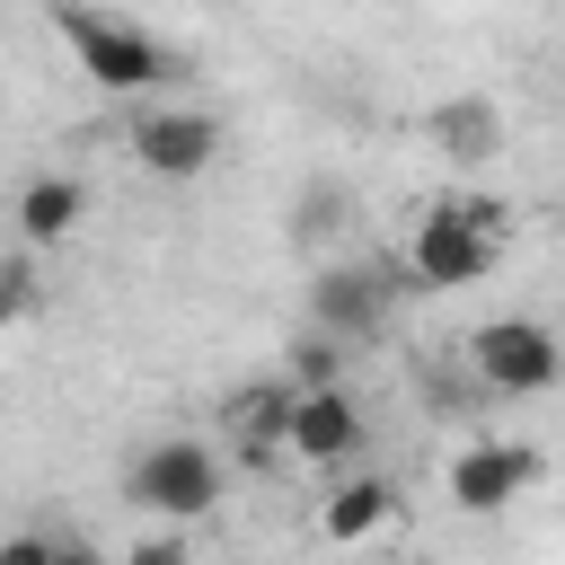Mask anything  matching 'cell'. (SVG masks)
<instances>
[{"mask_svg":"<svg viewBox=\"0 0 565 565\" xmlns=\"http://www.w3.org/2000/svg\"><path fill=\"white\" fill-rule=\"evenodd\" d=\"M124 565H194V556H185V539H132Z\"/></svg>","mask_w":565,"mask_h":565,"instance_id":"cell-15","label":"cell"},{"mask_svg":"<svg viewBox=\"0 0 565 565\" xmlns=\"http://www.w3.org/2000/svg\"><path fill=\"white\" fill-rule=\"evenodd\" d=\"M53 26H62V44L79 53V71H88L106 97H141V88L177 79V53H168L159 35H141V26H115V18H97V9H79V0H53Z\"/></svg>","mask_w":565,"mask_h":565,"instance_id":"cell-1","label":"cell"},{"mask_svg":"<svg viewBox=\"0 0 565 565\" xmlns=\"http://www.w3.org/2000/svg\"><path fill=\"white\" fill-rule=\"evenodd\" d=\"M221 424H230V433H247L256 450H274V441H282V424H291V388H282V380H265V388H238V397L221 406Z\"/></svg>","mask_w":565,"mask_h":565,"instance_id":"cell-11","label":"cell"},{"mask_svg":"<svg viewBox=\"0 0 565 565\" xmlns=\"http://www.w3.org/2000/svg\"><path fill=\"white\" fill-rule=\"evenodd\" d=\"M335 371H344V344L309 327V335L291 344V388H335Z\"/></svg>","mask_w":565,"mask_h":565,"instance_id":"cell-13","label":"cell"},{"mask_svg":"<svg viewBox=\"0 0 565 565\" xmlns=\"http://www.w3.org/2000/svg\"><path fill=\"white\" fill-rule=\"evenodd\" d=\"M397 521V486L388 477H344V486H327V503H318V530L335 539V547H362V539H380Z\"/></svg>","mask_w":565,"mask_h":565,"instance_id":"cell-8","label":"cell"},{"mask_svg":"<svg viewBox=\"0 0 565 565\" xmlns=\"http://www.w3.org/2000/svg\"><path fill=\"white\" fill-rule=\"evenodd\" d=\"M494 256H503V247L468 238L441 203L424 212V230H415V247H406V265H415V282H424V291H468V282H486V274H494Z\"/></svg>","mask_w":565,"mask_h":565,"instance_id":"cell-7","label":"cell"},{"mask_svg":"<svg viewBox=\"0 0 565 565\" xmlns=\"http://www.w3.org/2000/svg\"><path fill=\"white\" fill-rule=\"evenodd\" d=\"M309 318H318V335L353 344V335H371V327H380V282H371L362 265H335V274H318Z\"/></svg>","mask_w":565,"mask_h":565,"instance_id":"cell-9","label":"cell"},{"mask_svg":"<svg viewBox=\"0 0 565 565\" xmlns=\"http://www.w3.org/2000/svg\"><path fill=\"white\" fill-rule=\"evenodd\" d=\"M0 565H53V539L18 530V539H0Z\"/></svg>","mask_w":565,"mask_h":565,"instance_id":"cell-16","label":"cell"},{"mask_svg":"<svg viewBox=\"0 0 565 565\" xmlns=\"http://www.w3.org/2000/svg\"><path fill=\"white\" fill-rule=\"evenodd\" d=\"M433 132H441L459 159H494V141H503V115H494L486 97H468V106H441V115H433Z\"/></svg>","mask_w":565,"mask_h":565,"instance_id":"cell-12","label":"cell"},{"mask_svg":"<svg viewBox=\"0 0 565 565\" xmlns=\"http://www.w3.org/2000/svg\"><path fill=\"white\" fill-rule=\"evenodd\" d=\"M530 477H539V450L530 441H468L450 459V503L459 512H503L512 494H530Z\"/></svg>","mask_w":565,"mask_h":565,"instance_id":"cell-6","label":"cell"},{"mask_svg":"<svg viewBox=\"0 0 565 565\" xmlns=\"http://www.w3.org/2000/svg\"><path fill=\"white\" fill-rule=\"evenodd\" d=\"M132 503L141 512H159V521H203L212 503H221V450L212 441H194V433H177V441H150L141 459H132Z\"/></svg>","mask_w":565,"mask_h":565,"instance_id":"cell-2","label":"cell"},{"mask_svg":"<svg viewBox=\"0 0 565 565\" xmlns=\"http://www.w3.org/2000/svg\"><path fill=\"white\" fill-rule=\"evenodd\" d=\"M26 300H35V274H26V265H0V327L26 318Z\"/></svg>","mask_w":565,"mask_h":565,"instance_id":"cell-14","label":"cell"},{"mask_svg":"<svg viewBox=\"0 0 565 565\" xmlns=\"http://www.w3.org/2000/svg\"><path fill=\"white\" fill-rule=\"evenodd\" d=\"M79 212H88L79 177H26V185H18V238H26V247H62V238L79 230Z\"/></svg>","mask_w":565,"mask_h":565,"instance_id":"cell-10","label":"cell"},{"mask_svg":"<svg viewBox=\"0 0 565 565\" xmlns=\"http://www.w3.org/2000/svg\"><path fill=\"white\" fill-rule=\"evenodd\" d=\"M282 450L309 459V468H344L362 450V397L335 380V388H291V424H282Z\"/></svg>","mask_w":565,"mask_h":565,"instance_id":"cell-4","label":"cell"},{"mask_svg":"<svg viewBox=\"0 0 565 565\" xmlns=\"http://www.w3.org/2000/svg\"><path fill=\"white\" fill-rule=\"evenodd\" d=\"M53 565H97V556L88 547H53Z\"/></svg>","mask_w":565,"mask_h":565,"instance_id":"cell-17","label":"cell"},{"mask_svg":"<svg viewBox=\"0 0 565 565\" xmlns=\"http://www.w3.org/2000/svg\"><path fill=\"white\" fill-rule=\"evenodd\" d=\"M132 159H141L150 177H203V168L221 159V115H203V106H159V115H141V124H132Z\"/></svg>","mask_w":565,"mask_h":565,"instance_id":"cell-5","label":"cell"},{"mask_svg":"<svg viewBox=\"0 0 565 565\" xmlns=\"http://www.w3.org/2000/svg\"><path fill=\"white\" fill-rule=\"evenodd\" d=\"M468 362H477V380H486L494 397H539V388H556V335H547L539 318H486V327L468 335Z\"/></svg>","mask_w":565,"mask_h":565,"instance_id":"cell-3","label":"cell"}]
</instances>
